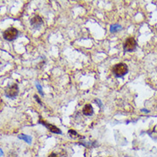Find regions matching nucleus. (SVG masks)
<instances>
[{"label":"nucleus","instance_id":"1","mask_svg":"<svg viewBox=\"0 0 157 157\" xmlns=\"http://www.w3.org/2000/svg\"><path fill=\"white\" fill-rule=\"evenodd\" d=\"M112 72L117 77H123L128 72V66L125 63H119L113 66Z\"/></svg>","mask_w":157,"mask_h":157},{"label":"nucleus","instance_id":"2","mask_svg":"<svg viewBox=\"0 0 157 157\" xmlns=\"http://www.w3.org/2000/svg\"><path fill=\"white\" fill-rule=\"evenodd\" d=\"M18 30L15 28H9L8 29H6L3 33V39L8 41H12L14 40H16L18 36Z\"/></svg>","mask_w":157,"mask_h":157},{"label":"nucleus","instance_id":"3","mask_svg":"<svg viewBox=\"0 0 157 157\" xmlns=\"http://www.w3.org/2000/svg\"><path fill=\"white\" fill-rule=\"evenodd\" d=\"M137 46V44L136 40L132 37H130L125 40V41L124 42L123 47H124L125 52H133L136 50Z\"/></svg>","mask_w":157,"mask_h":157},{"label":"nucleus","instance_id":"4","mask_svg":"<svg viewBox=\"0 0 157 157\" xmlns=\"http://www.w3.org/2000/svg\"><path fill=\"white\" fill-rule=\"evenodd\" d=\"M5 96L10 99H14L17 94H18V86L17 84H12L10 87L7 88V89L5 90Z\"/></svg>","mask_w":157,"mask_h":157},{"label":"nucleus","instance_id":"5","mask_svg":"<svg viewBox=\"0 0 157 157\" xmlns=\"http://www.w3.org/2000/svg\"><path fill=\"white\" fill-rule=\"evenodd\" d=\"M39 123H40V124H42L44 126H46L52 133H55V134H62V131H61L60 129H58V127H56V126H54V125H52L48 124V123L46 122V121H44V120L41 118V117H40Z\"/></svg>","mask_w":157,"mask_h":157},{"label":"nucleus","instance_id":"6","mask_svg":"<svg viewBox=\"0 0 157 157\" xmlns=\"http://www.w3.org/2000/svg\"><path fill=\"white\" fill-rule=\"evenodd\" d=\"M30 23H31V26L35 28H39L42 23H43V21L41 19V17L40 16H35L34 17L31 18L30 20Z\"/></svg>","mask_w":157,"mask_h":157},{"label":"nucleus","instance_id":"7","mask_svg":"<svg viewBox=\"0 0 157 157\" xmlns=\"http://www.w3.org/2000/svg\"><path fill=\"white\" fill-rule=\"evenodd\" d=\"M83 113L86 116H91L93 115L94 113V110H93V107L90 104L85 105L83 108Z\"/></svg>","mask_w":157,"mask_h":157},{"label":"nucleus","instance_id":"8","mask_svg":"<svg viewBox=\"0 0 157 157\" xmlns=\"http://www.w3.org/2000/svg\"><path fill=\"white\" fill-rule=\"evenodd\" d=\"M18 138L24 140V141H25L27 143H28V144H30L31 142H32V137H31L30 136H28V135H25V134H21V135H19V136H18Z\"/></svg>","mask_w":157,"mask_h":157},{"label":"nucleus","instance_id":"9","mask_svg":"<svg viewBox=\"0 0 157 157\" xmlns=\"http://www.w3.org/2000/svg\"><path fill=\"white\" fill-rule=\"evenodd\" d=\"M120 29H122V27L119 24H112L110 26V31L112 33H116V32L119 31Z\"/></svg>","mask_w":157,"mask_h":157},{"label":"nucleus","instance_id":"10","mask_svg":"<svg viewBox=\"0 0 157 157\" xmlns=\"http://www.w3.org/2000/svg\"><path fill=\"white\" fill-rule=\"evenodd\" d=\"M69 135H70L71 137H73V138H74V137H79V135H78V134H77V133H76L74 130H70V131H69Z\"/></svg>","mask_w":157,"mask_h":157},{"label":"nucleus","instance_id":"11","mask_svg":"<svg viewBox=\"0 0 157 157\" xmlns=\"http://www.w3.org/2000/svg\"><path fill=\"white\" fill-rule=\"evenodd\" d=\"M36 88H37V89H38V91H39V93L41 95H43L44 94H43V90H42V88H41V86L38 83H36Z\"/></svg>","mask_w":157,"mask_h":157},{"label":"nucleus","instance_id":"12","mask_svg":"<svg viewBox=\"0 0 157 157\" xmlns=\"http://www.w3.org/2000/svg\"><path fill=\"white\" fill-rule=\"evenodd\" d=\"M35 100L37 101V102L39 103V104H41V102L40 101V99H39V97L37 96V95H35Z\"/></svg>","mask_w":157,"mask_h":157},{"label":"nucleus","instance_id":"13","mask_svg":"<svg viewBox=\"0 0 157 157\" xmlns=\"http://www.w3.org/2000/svg\"><path fill=\"white\" fill-rule=\"evenodd\" d=\"M48 157H59V156H58L57 154H55V153H52V154H51V155H50V156H49Z\"/></svg>","mask_w":157,"mask_h":157},{"label":"nucleus","instance_id":"14","mask_svg":"<svg viewBox=\"0 0 157 157\" xmlns=\"http://www.w3.org/2000/svg\"><path fill=\"white\" fill-rule=\"evenodd\" d=\"M141 111H142V112H150L149 110H147V109H144V108L141 109Z\"/></svg>","mask_w":157,"mask_h":157},{"label":"nucleus","instance_id":"15","mask_svg":"<svg viewBox=\"0 0 157 157\" xmlns=\"http://www.w3.org/2000/svg\"><path fill=\"white\" fill-rule=\"evenodd\" d=\"M0 151H1V156H3V150H2V149L0 150Z\"/></svg>","mask_w":157,"mask_h":157}]
</instances>
